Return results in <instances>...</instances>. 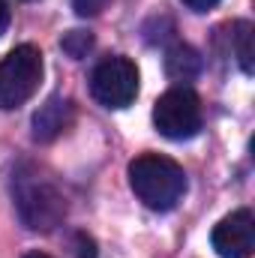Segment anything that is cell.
Here are the masks:
<instances>
[{
	"label": "cell",
	"mask_w": 255,
	"mask_h": 258,
	"mask_svg": "<svg viewBox=\"0 0 255 258\" xmlns=\"http://www.w3.org/2000/svg\"><path fill=\"white\" fill-rule=\"evenodd\" d=\"M12 198L18 219L30 231H54L66 219V195L33 165H18L12 174Z\"/></svg>",
	"instance_id": "cell-1"
},
{
	"label": "cell",
	"mask_w": 255,
	"mask_h": 258,
	"mask_svg": "<svg viewBox=\"0 0 255 258\" xmlns=\"http://www.w3.org/2000/svg\"><path fill=\"white\" fill-rule=\"evenodd\" d=\"M129 186L144 207L165 213L186 195V171L162 153H141L129 162Z\"/></svg>",
	"instance_id": "cell-2"
},
{
	"label": "cell",
	"mask_w": 255,
	"mask_h": 258,
	"mask_svg": "<svg viewBox=\"0 0 255 258\" xmlns=\"http://www.w3.org/2000/svg\"><path fill=\"white\" fill-rule=\"evenodd\" d=\"M45 63H42V51L30 42L15 45L3 60H0V108L12 111L21 108L42 84Z\"/></svg>",
	"instance_id": "cell-3"
},
{
	"label": "cell",
	"mask_w": 255,
	"mask_h": 258,
	"mask_svg": "<svg viewBox=\"0 0 255 258\" xmlns=\"http://www.w3.org/2000/svg\"><path fill=\"white\" fill-rule=\"evenodd\" d=\"M201 99L189 87H171L165 90L156 105H153V123L159 129V135L171 138V141H189L201 129Z\"/></svg>",
	"instance_id": "cell-4"
},
{
	"label": "cell",
	"mask_w": 255,
	"mask_h": 258,
	"mask_svg": "<svg viewBox=\"0 0 255 258\" xmlns=\"http://www.w3.org/2000/svg\"><path fill=\"white\" fill-rule=\"evenodd\" d=\"M90 93L105 108H126L138 96V66L123 54L99 60L90 75Z\"/></svg>",
	"instance_id": "cell-5"
},
{
	"label": "cell",
	"mask_w": 255,
	"mask_h": 258,
	"mask_svg": "<svg viewBox=\"0 0 255 258\" xmlns=\"http://www.w3.org/2000/svg\"><path fill=\"white\" fill-rule=\"evenodd\" d=\"M210 243L219 258H249L255 249V216L252 210L240 207L222 216L210 234Z\"/></svg>",
	"instance_id": "cell-6"
},
{
	"label": "cell",
	"mask_w": 255,
	"mask_h": 258,
	"mask_svg": "<svg viewBox=\"0 0 255 258\" xmlns=\"http://www.w3.org/2000/svg\"><path fill=\"white\" fill-rule=\"evenodd\" d=\"M75 123V105L66 96H51L45 105H39V111L33 114V141L48 144L54 138H60L66 129Z\"/></svg>",
	"instance_id": "cell-7"
},
{
	"label": "cell",
	"mask_w": 255,
	"mask_h": 258,
	"mask_svg": "<svg viewBox=\"0 0 255 258\" xmlns=\"http://www.w3.org/2000/svg\"><path fill=\"white\" fill-rule=\"evenodd\" d=\"M165 72L174 81H192L201 72V54L186 42H177L165 51Z\"/></svg>",
	"instance_id": "cell-8"
},
{
	"label": "cell",
	"mask_w": 255,
	"mask_h": 258,
	"mask_svg": "<svg viewBox=\"0 0 255 258\" xmlns=\"http://www.w3.org/2000/svg\"><path fill=\"white\" fill-rule=\"evenodd\" d=\"M234 54L243 75H252V24L249 21L234 24Z\"/></svg>",
	"instance_id": "cell-9"
},
{
	"label": "cell",
	"mask_w": 255,
	"mask_h": 258,
	"mask_svg": "<svg viewBox=\"0 0 255 258\" xmlns=\"http://www.w3.org/2000/svg\"><path fill=\"white\" fill-rule=\"evenodd\" d=\"M60 45H63V51L69 57L81 60V57L93 48V36H90V30H69L63 39H60Z\"/></svg>",
	"instance_id": "cell-10"
},
{
	"label": "cell",
	"mask_w": 255,
	"mask_h": 258,
	"mask_svg": "<svg viewBox=\"0 0 255 258\" xmlns=\"http://www.w3.org/2000/svg\"><path fill=\"white\" fill-rule=\"evenodd\" d=\"M108 3H111V0H72V9H75L81 18H93V15H99Z\"/></svg>",
	"instance_id": "cell-11"
},
{
	"label": "cell",
	"mask_w": 255,
	"mask_h": 258,
	"mask_svg": "<svg viewBox=\"0 0 255 258\" xmlns=\"http://www.w3.org/2000/svg\"><path fill=\"white\" fill-rule=\"evenodd\" d=\"M72 246H75V258H96V243L87 234H75Z\"/></svg>",
	"instance_id": "cell-12"
},
{
	"label": "cell",
	"mask_w": 255,
	"mask_h": 258,
	"mask_svg": "<svg viewBox=\"0 0 255 258\" xmlns=\"http://www.w3.org/2000/svg\"><path fill=\"white\" fill-rule=\"evenodd\" d=\"M183 6H189L192 12H207V9H213L219 0H180Z\"/></svg>",
	"instance_id": "cell-13"
},
{
	"label": "cell",
	"mask_w": 255,
	"mask_h": 258,
	"mask_svg": "<svg viewBox=\"0 0 255 258\" xmlns=\"http://www.w3.org/2000/svg\"><path fill=\"white\" fill-rule=\"evenodd\" d=\"M6 27H9V6L6 0H0V36L6 33Z\"/></svg>",
	"instance_id": "cell-14"
},
{
	"label": "cell",
	"mask_w": 255,
	"mask_h": 258,
	"mask_svg": "<svg viewBox=\"0 0 255 258\" xmlns=\"http://www.w3.org/2000/svg\"><path fill=\"white\" fill-rule=\"evenodd\" d=\"M24 258H51V255H45V252H27Z\"/></svg>",
	"instance_id": "cell-15"
}]
</instances>
